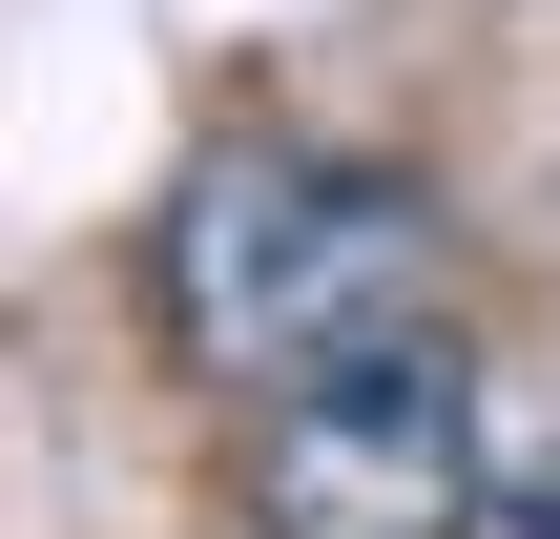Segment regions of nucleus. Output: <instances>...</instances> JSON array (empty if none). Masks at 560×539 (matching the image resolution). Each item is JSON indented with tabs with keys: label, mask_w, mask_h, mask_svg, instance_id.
Here are the masks:
<instances>
[{
	"label": "nucleus",
	"mask_w": 560,
	"mask_h": 539,
	"mask_svg": "<svg viewBox=\"0 0 560 539\" xmlns=\"http://www.w3.org/2000/svg\"><path fill=\"white\" fill-rule=\"evenodd\" d=\"M457 291V229L416 166H353V145H208L145 229V312L208 395H291V374H353L395 332H436Z\"/></svg>",
	"instance_id": "f257e3e1"
},
{
	"label": "nucleus",
	"mask_w": 560,
	"mask_h": 539,
	"mask_svg": "<svg viewBox=\"0 0 560 539\" xmlns=\"http://www.w3.org/2000/svg\"><path fill=\"white\" fill-rule=\"evenodd\" d=\"M499 457H478V353L395 332L353 374L249 395V539H478Z\"/></svg>",
	"instance_id": "f03ea898"
},
{
	"label": "nucleus",
	"mask_w": 560,
	"mask_h": 539,
	"mask_svg": "<svg viewBox=\"0 0 560 539\" xmlns=\"http://www.w3.org/2000/svg\"><path fill=\"white\" fill-rule=\"evenodd\" d=\"M499 539H560V457H499Z\"/></svg>",
	"instance_id": "7ed1b4c3"
}]
</instances>
